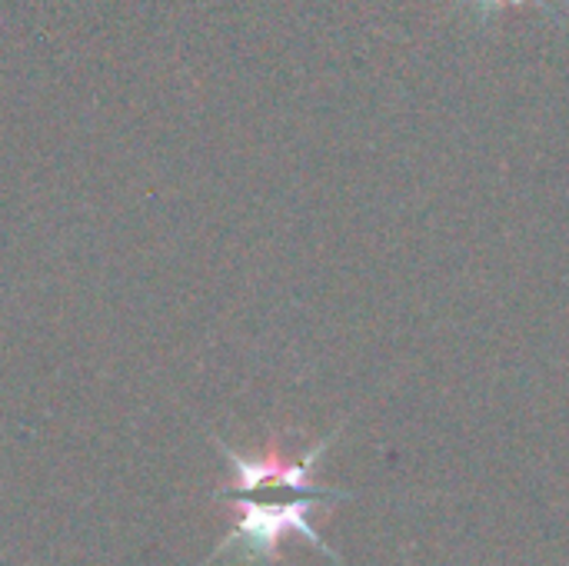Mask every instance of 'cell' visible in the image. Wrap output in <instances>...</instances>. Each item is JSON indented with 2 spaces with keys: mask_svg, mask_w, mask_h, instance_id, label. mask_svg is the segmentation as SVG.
Here are the masks:
<instances>
[{
  "mask_svg": "<svg viewBox=\"0 0 569 566\" xmlns=\"http://www.w3.org/2000/svg\"><path fill=\"white\" fill-rule=\"evenodd\" d=\"M330 440L333 437L320 440L300 460L287 457L277 437L270 440V447L260 457H240L237 450H230L227 444L217 440L223 457L230 460V474H233L230 487L217 490V497L227 507H233L237 517H233L227 540L220 544V550L213 557L240 547L243 557H250V560L277 564L280 560V540L287 534H300L320 554L337 560V554L323 544V537L310 524L313 507H320L327 500H347L350 497V494L323 490L313 484V467L323 457V450L330 447Z\"/></svg>",
  "mask_w": 569,
  "mask_h": 566,
  "instance_id": "obj_1",
  "label": "cell"
},
{
  "mask_svg": "<svg viewBox=\"0 0 569 566\" xmlns=\"http://www.w3.org/2000/svg\"><path fill=\"white\" fill-rule=\"evenodd\" d=\"M477 3H480L483 10H500V7H513V3H523V0H477ZM533 3H537L540 10H547V13H553L547 0H533Z\"/></svg>",
  "mask_w": 569,
  "mask_h": 566,
  "instance_id": "obj_2",
  "label": "cell"
}]
</instances>
